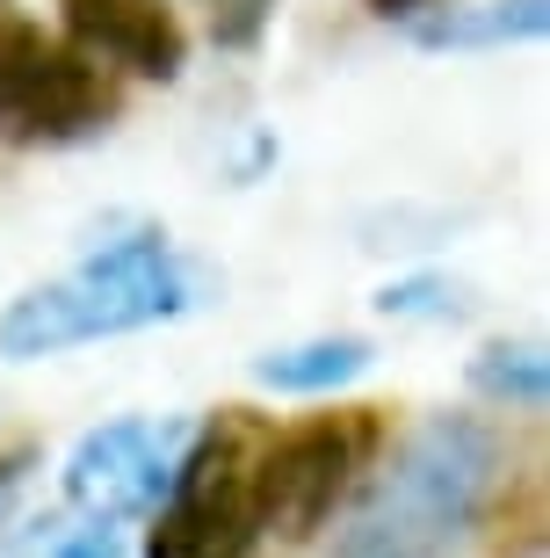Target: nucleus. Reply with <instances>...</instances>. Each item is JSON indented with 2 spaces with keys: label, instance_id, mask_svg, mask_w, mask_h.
<instances>
[{
  "label": "nucleus",
  "instance_id": "nucleus-12",
  "mask_svg": "<svg viewBox=\"0 0 550 558\" xmlns=\"http://www.w3.org/2000/svg\"><path fill=\"white\" fill-rule=\"evenodd\" d=\"M268 8H276V0H204V22H210V37H218L224 51H246V44L268 29Z\"/></svg>",
  "mask_w": 550,
  "mask_h": 558
},
{
  "label": "nucleus",
  "instance_id": "nucleus-4",
  "mask_svg": "<svg viewBox=\"0 0 550 558\" xmlns=\"http://www.w3.org/2000/svg\"><path fill=\"white\" fill-rule=\"evenodd\" d=\"M109 95L102 65L81 59L73 44L44 37L37 22L0 15V131L22 145H65L87 138L95 124H109Z\"/></svg>",
  "mask_w": 550,
  "mask_h": 558
},
{
  "label": "nucleus",
  "instance_id": "nucleus-8",
  "mask_svg": "<svg viewBox=\"0 0 550 558\" xmlns=\"http://www.w3.org/2000/svg\"><path fill=\"white\" fill-rule=\"evenodd\" d=\"M369 341L363 333H327V341H297V349H268L261 363H254V377H261L268 392H333V385H347V377L369 371Z\"/></svg>",
  "mask_w": 550,
  "mask_h": 558
},
{
  "label": "nucleus",
  "instance_id": "nucleus-13",
  "mask_svg": "<svg viewBox=\"0 0 550 558\" xmlns=\"http://www.w3.org/2000/svg\"><path fill=\"white\" fill-rule=\"evenodd\" d=\"M369 8H377V15H384V22H406V15H420L428 0H369Z\"/></svg>",
  "mask_w": 550,
  "mask_h": 558
},
{
  "label": "nucleus",
  "instance_id": "nucleus-9",
  "mask_svg": "<svg viewBox=\"0 0 550 558\" xmlns=\"http://www.w3.org/2000/svg\"><path fill=\"white\" fill-rule=\"evenodd\" d=\"M8 558H123V544H117V530H109V522H95V515H81V508H73V515L29 522Z\"/></svg>",
  "mask_w": 550,
  "mask_h": 558
},
{
  "label": "nucleus",
  "instance_id": "nucleus-10",
  "mask_svg": "<svg viewBox=\"0 0 550 558\" xmlns=\"http://www.w3.org/2000/svg\"><path fill=\"white\" fill-rule=\"evenodd\" d=\"M428 44H508V37H543V0H492L486 15H442L420 29Z\"/></svg>",
  "mask_w": 550,
  "mask_h": 558
},
{
  "label": "nucleus",
  "instance_id": "nucleus-5",
  "mask_svg": "<svg viewBox=\"0 0 550 558\" xmlns=\"http://www.w3.org/2000/svg\"><path fill=\"white\" fill-rule=\"evenodd\" d=\"M369 442H377V421L363 407L347 414H311L290 435H268L261 450V478H254V515H261V537H311L319 522L341 508V494L355 486Z\"/></svg>",
  "mask_w": 550,
  "mask_h": 558
},
{
  "label": "nucleus",
  "instance_id": "nucleus-1",
  "mask_svg": "<svg viewBox=\"0 0 550 558\" xmlns=\"http://www.w3.org/2000/svg\"><path fill=\"white\" fill-rule=\"evenodd\" d=\"M492 435L464 414H435L377 464L363 500L347 508L333 558H449L470 537L492 486Z\"/></svg>",
  "mask_w": 550,
  "mask_h": 558
},
{
  "label": "nucleus",
  "instance_id": "nucleus-7",
  "mask_svg": "<svg viewBox=\"0 0 550 558\" xmlns=\"http://www.w3.org/2000/svg\"><path fill=\"white\" fill-rule=\"evenodd\" d=\"M73 51L95 65H123L138 81H174L188 59V37L174 8L160 0H59Z\"/></svg>",
  "mask_w": 550,
  "mask_h": 558
},
{
  "label": "nucleus",
  "instance_id": "nucleus-3",
  "mask_svg": "<svg viewBox=\"0 0 550 558\" xmlns=\"http://www.w3.org/2000/svg\"><path fill=\"white\" fill-rule=\"evenodd\" d=\"M268 428L246 407H224L218 421L188 435V457L167 500L152 508L145 558H246L261 537L254 515V478H261Z\"/></svg>",
  "mask_w": 550,
  "mask_h": 558
},
{
  "label": "nucleus",
  "instance_id": "nucleus-6",
  "mask_svg": "<svg viewBox=\"0 0 550 558\" xmlns=\"http://www.w3.org/2000/svg\"><path fill=\"white\" fill-rule=\"evenodd\" d=\"M196 421L182 414H123L87 428L65 457V500L95 522H123V515H152L174 486L188 457Z\"/></svg>",
  "mask_w": 550,
  "mask_h": 558
},
{
  "label": "nucleus",
  "instance_id": "nucleus-2",
  "mask_svg": "<svg viewBox=\"0 0 550 558\" xmlns=\"http://www.w3.org/2000/svg\"><path fill=\"white\" fill-rule=\"evenodd\" d=\"M204 269L182 262L160 232H138V240H117V247L87 254L73 276L29 290L0 312V355L15 363H37V355L81 349V341H109V333L131 327H160V319H182V312L204 305Z\"/></svg>",
  "mask_w": 550,
  "mask_h": 558
},
{
  "label": "nucleus",
  "instance_id": "nucleus-11",
  "mask_svg": "<svg viewBox=\"0 0 550 558\" xmlns=\"http://www.w3.org/2000/svg\"><path fill=\"white\" fill-rule=\"evenodd\" d=\"M470 385L486 399H508V407H543V355L536 349H486L470 363Z\"/></svg>",
  "mask_w": 550,
  "mask_h": 558
}]
</instances>
